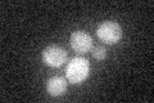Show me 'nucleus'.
Returning <instances> with one entry per match:
<instances>
[{
  "label": "nucleus",
  "mask_w": 154,
  "mask_h": 103,
  "mask_svg": "<svg viewBox=\"0 0 154 103\" xmlns=\"http://www.w3.org/2000/svg\"><path fill=\"white\" fill-rule=\"evenodd\" d=\"M90 75V62L85 57H75L66 67L67 80L72 84H81Z\"/></svg>",
  "instance_id": "obj_1"
},
{
  "label": "nucleus",
  "mask_w": 154,
  "mask_h": 103,
  "mask_svg": "<svg viewBox=\"0 0 154 103\" xmlns=\"http://www.w3.org/2000/svg\"><path fill=\"white\" fill-rule=\"evenodd\" d=\"M96 36L105 44H116L122 37V27L114 21H104L96 27Z\"/></svg>",
  "instance_id": "obj_2"
},
{
  "label": "nucleus",
  "mask_w": 154,
  "mask_h": 103,
  "mask_svg": "<svg viewBox=\"0 0 154 103\" xmlns=\"http://www.w3.org/2000/svg\"><path fill=\"white\" fill-rule=\"evenodd\" d=\"M42 61L50 67H60L67 61V52L59 45H49L42 50Z\"/></svg>",
  "instance_id": "obj_3"
},
{
  "label": "nucleus",
  "mask_w": 154,
  "mask_h": 103,
  "mask_svg": "<svg viewBox=\"0 0 154 103\" xmlns=\"http://www.w3.org/2000/svg\"><path fill=\"white\" fill-rule=\"evenodd\" d=\"M71 47L77 53H88L93 48V39L88 32L82 30H77L71 34L69 37Z\"/></svg>",
  "instance_id": "obj_4"
},
{
  "label": "nucleus",
  "mask_w": 154,
  "mask_h": 103,
  "mask_svg": "<svg viewBox=\"0 0 154 103\" xmlns=\"http://www.w3.org/2000/svg\"><path fill=\"white\" fill-rule=\"evenodd\" d=\"M67 90V80L63 76H51L46 81V92L51 97H59Z\"/></svg>",
  "instance_id": "obj_5"
},
{
  "label": "nucleus",
  "mask_w": 154,
  "mask_h": 103,
  "mask_svg": "<svg viewBox=\"0 0 154 103\" xmlns=\"http://www.w3.org/2000/svg\"><path fill=\"white\" fill-rule=\"evenodd\" d=\"M91 54H93V57L95 58V60L102 61L107 57V49H105L103 45L94 47V48H91Z\"/></svg>",
  "instance_id": "obj_6"
}]
</instances>
